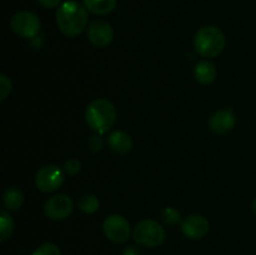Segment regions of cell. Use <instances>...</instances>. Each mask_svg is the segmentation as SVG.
I'll list each match as a JSON object with an SVG mask.
<instances>
[{
	"instance_id": "obj_9",
	"label": "cell",
	"mask_w": 256,
	"mask_h": 255,
	"mask_svg": "<svg viewBox=\"0 0 256 255\" xmlns=\"http://www.w3.org/2000/svg\"><path fill=\"white\" fill-rule=\"evenodd\" d=\"M88 38L96 48H106L114 39V30L108 22L94 20L88 26Z\"/></svg>"
},
{
	"instance_id": "obj_1",
	"label": "cell",
	"mask_w": 256,
	"mask_h": 255,
	"mask_svg": "<svg viewBox=\"0 0 256 255\" xmlns=\"http://www.w3.org/2000/svg\"><path fill=\"white\" fill-rule=\"evenodd\" d=\"M88 9L78 2H66L56 12V22L60 32L70 38L78 36L88 25Z\"/></svg>"
},
{
	"instance_id": "obj_19",
	"label": "cell",
	"mask_w": 256,
	"mask_h": 255,
	"mask_svg": "<svg viewBox=\"0 0 256 255\" xmlns=\"http://www.w3.org/2000/svg\"><path fill=\"white\" fill-rule=\"evenodd\" d=\"M32 255H62V252L56 245L46 242V244L40 245Z\"/></svg>"
},
{
	"instance_id": "obj_6",
	"label": "cell",
	"mask_w": 256,
	"mask_h": 255,
	"mask_svg": "<svg viewBox=\"0 0 256 255\" xmlns=\"http://www.w3.org/2000/svg\"><path fill=\"white\" fill-rule=\"evenodd\" d=\"M102 230L104 234L110 242H116V244H122L126 242L132 234V229H130V224L124 216L122 215H109L105 219L104 224H102Z\"/></svg>"
},
{
	"instance_id": "obj_3",
	"label": "cell",
	"mask_w": 256,
	"mask_h": 255,
	"mask_svg": "<svg viewBox=\"0 0 256 255\" xmlns=\"http://www.w3.org/2000/svg\"><path fill=\"white\" fill-rule=\"evenodd\" d=\"M226 39L219 28L205 26L196 32L194 46L202 58H216L224 50Z\"/></svg>"
},
{
	"instance_id": "obj_21",
	"label": "cell",
	"mask_w": 256,
	"mask_h": 255,
	"mask_svg": "<svg viewBox=\"0 0 256 255\" xmlns=\"http://www.w3.org/2000/svg\"><path fill=\"white\" fill-rule=\"evenodd\" d=\"M64 170L68 175L75 176V175L79 174L80 170H82V162H80L78 159H74V158H72V159L66 160V162H65L64 165Z\"/></svg>"
},
{
	"instance_id": "obj_15",
	"label": "cell",
	"mask_w": 256,
	"mask_h": 255,
	"mask_svg": "<svg viewBox=\"0 0 256 255\" xmlns=\"http://www.w3.org/2000/svg\"><path fill=\"white\" fill-rule=\"evenodd\" d=\"M2 202L9 212H18L24 202L22 192L18 188H10L5 192L4 196H2Z\"/></svg>"
},
{
	"instance_id": "obj_23",
	"label": "cell",
	"mask_w": 256,
	"mask_h": 255,
	"mask_svg": "<svg viewBox=\"0 0 256 255\" xmlns=\"http://www.w3.org/2000/svg\"><path fill=\"white\" fill-rule=\"evenodd\" d=\"M38 2L45 9H52V8L59 6L62 0H38Z\"/></svg>"
},
{
	"instance_id": "obj_10",
	"label": "cell",
	"mask_w": 256,
	"mask_h": 255,
	"mask_svg": "<svg viewBox=\"0 0 256 255\" xmlns=\"http://www.w3.org/2000/svg\"><path fill=\"white\" fill-rule=\"evenodd\" d=\"M210 230V224L206 218L202 215H190L182 222V232L186 238L199 240L206 236Z\"/></svg>"
},
{
	"instance_id": "obj_11",
	"label": "cell",
	"mask_w": 256,
	"mask_h": 255,
	"mask_svg": "<svg viewBox=\"0 0 256 255\" xmlns=\"http://www.w3.org/2000/svg\"><path fill=\"white\" fill-rule=\"evenodd\" d=\"M235 124H236V119H235L234 114L230 110H220V112H215L212 118H210L209 126L212 132L215 134H228L234 129Z\"/></svg>"
},
{
	"instance_id": "obj_25",
	"label": "cell",
	"mask_w": 256,
	"mask_h": 255,
	"mask_svg": "<svg viewBox=\"0 0 256 255\" xmlns=\"http://www.w3.org/2000/svg\"><path fill=\"white\" fill-rule=\"evenodd\" d=\"M252 208H254V212H256V198H255V200H254V204H252Z\"/></svg>"
},
{
	"instance_id": "obj_5",
	"label": "cell",
	"mask_w": 256,
	"mask_h": 255,
	"mask_svg": "<svg viewBox=\"0 0 256 255\" xmlns=\"http://www.w3.org/2000/svg\"><path fill=\"white\" fill-rule=\"evenodd\" d=\"M12 32L24 39H32L35 38L40 32L42 22L40 19L30 12H19L12 18L10 22Z\"/></svg>"
},
{
	"instance_id": "obj_4",
	"label": "cell",
	"mask_w": 256,
	"mask_h": 255,
	"mask_svg": "<svg viewBox=\"0 0 256 255\" xmlns=\"http://www.w3.org/2000/svg\"><path fill=\"white\" fill-rule=\"evenodd\" d=\"M134 240L136 244L145 248H158L164 242L166 234L162 225L155 220H142L135 226Z\"/></svg>"
},
{
	"instance_id": "obj_24",
	"label": "cell",
	"mask_w": 256,
	"mask_h": 255,
	"mask_svg": "<svg viewBox=\"0 0 256 255\" xmlns=\"http://www.w3.org/2000/svg\"><path fill=\"white\" fill-rule=\"evenodd\" d=\"M122 255H142V252H140V250L136 246H128L122 252Z\"/></svg>"
},
{
	"instance_id": "obj_12",
	"label": "cell",
	"mask_w": 256,
	"mask_h": 255,
	"mask_svg": "<svg viewBox=\"0 0 256 255\" xmlns=\"http://www.w3.org/2000/svg\"><path fill=\"white\" fill-rule=\"evenodd\" d=\"M108 142H109L110 149L120 155L128 154L132 149V136L128 132H120V130L112 132L108 139Z\"/></svg>"
},
{
	"instance_id": "obj_17",
	"label": "cell",
	"mask_w": 256,
	"mask_h": 255,
	"mask_svg": "<svg viewBox=\"0 0 256 255\" xmlns=\"http://www.w3.org/2000/svg\"><path fill=\"white\" fill-rule=\"evenodd\" d=\"M78 206L85 214H94L100 209V202L95 195L86 194L82 198H80Z\"/></svg>"
},
{
	"instance_id": "obj_18",
	"label": "cell",
	"mask_w": 256,
	"mask_h": 255,
	"mask_svg": "<svg viewBox=\"0 0 256 255\" xmlns=\"http://www.w3.org/2000/svg\"><path fill=\"white\" fill-rule=\"evenodd\" d=\"M180 219H182L180 218V212L176 209H174V208H166L162 214V220L165 224L175 225L178 222H180Z\"/></svg>"
},
{
	"instance_id": "obj_22",
	"label": "cell",
	"mask_w": 256,
	"mask_h": 255,
	"mask_svg": "<svg viewBox=\"0 0 256 255\" xmlns=\"http://www.w3.org/2000/svg\"><path fill=\"white\" fill-rule=\"evenodd\" d=\"M89 149L92 150V152H102V148H104V140H102V135L98 134V135H94V136H92L89 139Z\"/></svg>"
},
{
	"instance_id": "obj_7",
	"label": "cell",
	"mask_w": 256,
	"mask_h": 255,
	"mask_svg": "<svg viewBox=\"0 0 256 255\" xmlns=\"http://www.w3.org/2000/svg\"><path fill=\"white\" fill-rule=\"evenodd\" d=\"M64 172L56 165H46L38 172L35 184L42 192H54L64 184Z\"/></svg>"
},
{
	"instance_id": "obj_2",
	"label": "cell",
	"mask_w": 256,
	"mask_h": 255,
	"mask_svg": "<svg viewBox=\"0 0 256 255\" xmlns=\"http://www.w3.org/2000/svg\"><path fill=\"white\" fill-rule=\"evenodd\" d=\"M116 109L114 104L106 99H96L88 105L85 119L88 125L98 134L104 135L116 122Z\"/></svg>"
},
{
	"instance_id": "obj_8",
	"label": "cell",
	"mask_w": 256,
	"mask_h": 255,
	"mask_svg": "<svg viewBox=\"0 0 256 255\" xmlns=\"http://www.w3.org/2000/svg\"><path fill=\"white\" fill-rule=\"evenodd\" d=\"M74 202L68 195L59 194L50 198L45 204V214L52 220H64L72 215Z\"/></svg>"
},
{
	"instance_id": "obj_14",
	"label": "cell",
	"mask_w": 256,
	"mask_h": 255,
	"mask_svg": "<svg viewBox=\"0 0 256 255\" xmlns=\"http://www.w3.org/2000/svg\"><path fill=\"white\" fill-rule=\"evenodd\" d=\"M84 5L92 14L108 15L116 8V0H84Z\"/></svg>"
},
{
	"instance_id": "obj_20",
	"label": "cell",
	"mask_w": 256,
	"mask_h": 255,
	"mask_svg": "<svg viewBox=\"0 0 256 255\" xmlns=\"http://www.w3.org/2000/svg\"><path fill=\"white\" fill-rule=\"evenodd\" d=\"M12 92V82L5 74L0 75V100L4 102Z\"/></svg>"
},
{
	"instance_id": "obj_13",
	"label": "cell",
	"mask_w": 256,
	"mask_h": 255,
	"mask_svg": "<svg viewBox=\"0 0 256 255\" xmlns=\"http://www.w3.org/2000/svg\"><path fill=\"white\" fill-rule=\"evenodd\" d=\"M194 74H195V78H196V80L200 82V84L208 85L214 82V80L216 79L218 70H216V66H215L212 62H206V60H205V62H198L196 66H195Z\"/></svg>"
},
{
	"instance_id": "obj_16",
	"label": "cell",
	"mask_w": 256,
	"mask_h": 255,
	"mask_svg": "<svg viewBox=\"0 0 256 255\" xmlns=\"http://www.w3.org/2000/svg\"><path fill=\"white\" fill-rule=\"evenodd\" d=\"M14 228L15 222L12 215L2 210L0 212V242H4L5 240L9 239L14 232Z\"/></svg>"
}]
</instances>
